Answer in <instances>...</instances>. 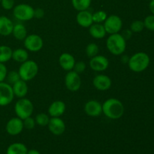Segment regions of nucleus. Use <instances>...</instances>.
<instances>
[{
    "label": "nucleus",
    "instance_id": "1",
    "mask_svg": "<svg viewBox=\"0 0 154 154\" xmlns=\"http://www.w3.org/2000/svg\"><path fill=\"white\" fill-rule=\"evenodd\" d=\"M125 108L122 102L115 98H110L102 104V114L111 120H117L123 117Z\"/></svg>",
    "mask_w": 154,
    "mask_h": 154
},
{
    "label": "nucleus",
    "instance_id": "2",
    "mask_svg": "<svg viewBox=\"0 0 154 154\" xmlns=\"http://www.w3.org/2000/svg\"><path fill=\"white\" fill-rule=\"evenodd\" d=\"M106 47L108 51L113 55H122L126 51V40L120 33L110 35L107 38Z\"/></svg>",
    "mask_w": 154,
    "mask_h": 154
},
{
    "label": "nucleus",
    "instance_id": "3",
    "mask_svg": "<svg viewBox=\"0 0 154 154\" xmlns=\"http://www.w3.org/2000/svg\"><path fill=\"white\" fill-rule=\"evenodd\" d=\"M150 59L148 54L144 52H138L129 57L128 66L129 69L135 73H140L148 68Z\"/></svg>",
    "mask_w": 154,
    "mask_h": 154
},
{
    "label": "nucleus",
    "instance_id": "4",
    "mask_svg": "<svg viewBox=\"0 0 154 154\" xmlns=\"http://www.w3.org/2000/svg\"><path fill=\"white\" fill-rule=\"evenodd\" d=\"M38 72V66L37 63L30 60L21 63L18 69V73L20 77V79L26 82L35 78Z\"/></svg>",
    "mask_w": 154,
    "mask_h": 154
},
{
    "label": "nucleus",
    "instance_id": "5",
    "mask_svg": "<svg viewBox=\"0 0 154 154\" xmlns=\"http://www.w3.org/2000/svg\"><path fill=\"white\" fill-rule=\"evenodd\" d=\"M34 111L33 103L26 98H20L14 105V112L17 117L23 120L24 119L31 117Z\"/></svg>",
    "mask_w": 154,
    "mask_h": 154
},
{
    "label": "nucleus",
    "instance_id": "6",
    "mask_svg": "<svg viewBox=\"0 0 154 154\" xmlns=\"http://www.w3.org/2000/svg\"><path fill=\"white\" fill-rule=\"evenodd\" d=\"M35 9L28 4H19L13 8V15L20 21H29L34 18Z\"/></svg>",
    "mask_w": 154,
    "mask_h": 154
},
{
    "label": "nucleus",
    "instance_id": "7",
    "mask_svg": "<svg viewBox=\"0 0 154 154\" xmlns=\"http://www.w3.org/2000/svg\"><path fill=\"white\" fill-rule=\"evenodd\" d=\"M105 29L108 34L112 35L119 33L123 27V21L121 18L115 14L108 16L107 19L103 23Z\"/></svg>",
    "mask_w": 154,
    "mask_h": 154
},
{
    "label": "nucleus",
    "instance_id": "8",
    "mask_svg": "<svg viewBox=\"0 0 154 154\" xmlns=\"http://www.w3.org/2000/svg\"><path fill=\"white\" fill-rule=\"evenodd\" d=\"M24 47L26 50L30 52H38L42 49L44 42L40 35L36 34L29 35L23 40Z\"/></svg>",
    "mask_w": 154,
    "mask_h": 154
},
{
    "label": "nucleus",
    "instance_id": "9",
    "mask_svg": "<svg viewBox=\"0 0 154 154\" xmlns=\"http://www.w3.org/2000/svg\"><path fill=\"white\" fill-rule=\"evenodd\" d=\"M65 85L66 88L72 92H76L81 87V78L79 74L74 70L69 71L65 77Z\"/></svg>",
    "mask_w": 154,
    "mask_h": 154
},
{
    "label": "nucleus",
    "instance_id": "10",
    "mask_svg": "<svg viewBox=\"0 0 154 154\" xmlns=\"http://www.w3.org/2000/svg\"><path fill=\"white\" fill-rule=\"evenodd\" d=\"M14 98L12 86L5 82H0V106L8 105Z\"/></svg>",
    "mask_w": 154,
    "mask_h": 154
},
{
    "label": "nucleus",
    "instance_id": "11",
    "mask_svg": "<svg viewBox=\"0 0 154 154\" xmlns=\"http://www.w3.org/2000/svg\"><path fill=\"white\" fill-rule=\"evenodd\" d=\"M23 120L20 119L19 117H12L6 123L5 130L8 135L15 136L23 132Z\"/></svg>",
    "mask_w": 154,
    "mask_h": 154
},
{
    "label": "nucleus",
    "instance_id": "12",
    "mask_svg": "<svg viewBox=\"0 0 154 154\" xmlns=\"http://www.w3.org/2000/svg\"><path fill=\"white\" fill-rule=\"evenodd\" d=\"M108 66H109V61L105 56L96 55L90 58V67L95 72H104L108 69Z\"/></svg>",
    "mask_w": 154,
    "mask_h": 154
},
{
    "label": "nucleus",
    "instance_id": "13",
    "mask_svg": "<svg viewBox=\"0 0 154 154\" xmlns=\"http://www.w3.org/2000/svg\"><path fill=\"white\" fill-rule=\"evenodd\" d=\"M48 126L50 132L54 135H61L66 131L65 122L60 117H51Z\"/></svg>",
    "mask_w": 154,
    "mask_h": 154
},
{
    "label": "nucleus",
    "instance_id": "14",
    "mask_svg": "<svg viewBox=\"0 0 154 154\" xmlns=\"http://www.w3.org/2000/svg\"><path fill=\"white\" fill-rule=\"evenodd\" d=\"M93 84L96 90L99 91H106L111 88L112 85L111 79L105 75H98L93 78Z\"/></svg>",
    "mask_w": 154,
    "mask_h": 154
},
{
    "label": "nucleus",
    "instance_id": "15",
    "mask_svg": "<svg viewBox=\"0 0 154 154\" xmlns=\"http://www.w3.org/2000/svg\"><path fill=\"white\" fill-rule=\"evenodd\" d=\"M84 111L90 117H99L102 114V104L97 100H90L84 105Z\"/></svg>",
    "mask_w": 154,
    "mask_h": 154
},
{
    "label": "nucleus",
    "instance_id": "16",
    "mask_svg": "<svg viewBox=\"0 0 154 154\" xmlns=\"http://www.w3.org/2000/svg\"><path fill=\"white\" fill-rule=\"evenodd\" d=\"M75 63L76 61L75 57L69 53H63L59 57V64L60 67L67 72L73 70Z\"/></svg>",
    "mask_w": 154,
    "mask_h": 154
},
{
    "label": "nucleus",
    "instance_id": "17",
    "mask_svg": "<svg viewBox=\"0 0 154 154\" xmlns=\"http://www.w3.org/2000/svg\"><path fill=\"white\" fill-rule=\"evenodd\" d=\"M66 105L64 102L57 100L53 102L48 108V114L51 117H60L65 113Z\"/></svg>",
    "mask_w": 154,
    "mask_h": 154
},
{
    "label": "nucleus",
    "instance_id": "18",
    "mask_svg": "<svg viewBox=\"0 0 154 154\" xmlns=\"http://www.w3.org/2000/svg\"><path fill=\"white\" fill-rule=\"evenodd\" d=\"M76 21L81 27L89 28L93 23V14L88 10L78 11L76 17Z\"/></svg>",
    "mask_w": 154,
    "mask_h": 154
},
{
    "label": "nucleus",
    "instance_id": "19",
    "mask_svg": "<svg viewBox=\"0 0 154 154\" xmlns=\"http://www.w3.org/2000/svg\"><path fill=\"white\" fill-rule=\"evenodd\" d=\"M12 86V90L14 96L19 98H24L27 95L29 91V87L27 84L26 81L20 79L19 81H17L16 83L13 84Z\"/></svg>",
    "mask_w": 154,
    "mask_h": 154
},
{
    "label": "nucleus",
    "instance_id": "20",
    "mask_svg": "<svg viewBox=\"0 0 154 154\" xmlns=\"http://www.w3.org/2000/svg\"><path fill=\"white\" fill-rule=\"evenodd\" d=\"M14 23L10 18L2 15L0 16V35L2 36H8L12 33Z\"/></svg>",
    "mask_w": 154,
    "mask_h": 154
},
{
    "label": "nucleus",
    "instance_id": "21",
    "mask_svg": "<svg viewBox=\"0 0 154 154\" xmlns=\"http://www.w3.org/2000/svg\"><path fill=\"white\" fill-rule=\"evenodd\" d=\"M89 33H90V35L93 38L96 39L103 38L105 37L107 34L103 24L95 23H93L89 27Z\"/></svg>",
    "mask_w": 154,
    "mask_h": 154
},
{
    "label": "nucleus",
    "instance_id": "22",
    "mask_svg": "<svg viewBox=\"0 0 154 154\" xmlns=\"http://www.w3.org/2000/svg\"><path fill=\"white\" fill-rule=\"evenodd\" d=\"M11 34L18 41H23L28 35L26 28L23 23H17L14 25Z\"/></svg>",
    "mask_w": 154,
    "mask_h": 154
},
{
    "label": "nucleus",
    "instance_id": "23",
    "mask_svg": "<svg viewBox=\"0 0 154 154\" xmlns=\"http://www.w3.org/2000/svg\"><path fill=\"white\" fill-rule=\"evenodd\" d=\"M28 149L23 143L16 142L10 144L7 148L6 154H27Z\"/></svg>",
    "mask_w": 154,
    "mask_h": 154
},
{
    "label": "nucleus",
    "instance_id": "24",
    "mask_svg": "<svg viewBox=\"0 0 154 154\" xmlns=\"http://www.w3.org/2000/svg\"><path fill=\"white\" fill-rule=\"evenodd\" d=\"M11 59L17 63H23L29 60V53L28 51L23 48H18L14 50L12 52Z\"/></svg>",
    "mask_w": 154,
    "mask_h": 154
},
{
    "label": "nucleus",
    "instance_id": "25",
    "mask_svg": "<svg viewBox=\"0 0 154 154\" xmlns=\"http://www.w3.org/2000/svg\"><path fill=\"white\" fill-rule=\"evenodd\" d=\"M12 51L10 47L7 45H0V63H5L12 57Z\"/></svg>",
    "mask_w": 154,
    "mask_h": 154
},
{
    "label": "nucleus",
    "instance_id": "26",
    "mask_svg": "<svg viewBox=\"0 0 154 154\" xmlns=\"http://www.w3.org/2000/svg\"><path fill=\"white\" fill-rule=\"evenodd\" d=\"M92 0H72V6L78 11L88 10Z\"/></svg>",
    "mask_w": 154,
    "mask_h": 154
},
{
    "label": "nucleus",
    "instance_id": "27",
    "mask_svg": "<svg viewBox=\"0 0 154 154\" xmlns=\"http://www.w3.org/2000/svg\"><path fill=\"white\" fill-rule=\"evenodd\" d=\"M35 120L36 124H38L40 126H47L48 125V123L50 121V117L45 113H39L35 116Z\"/></svg>",
    "mask_w": 154,
    "mask_h": 154
},
{
    "label": "nucleus",
    "instance_id": "28",
    "mask_svg": "<svg viewBox=\"0 0 154 154\" xmlns=\"http://www.w3.org/2000/svg\"><path fill=\"white\" fill-rule=\"evenodd\" d=\"M108 17V14L105 11H98L93 14V20L95 23H102L105 21Z\"/></svg>",
    "mask_w": 154,
    "mask_h": 154
},
{
    "label": "nucleus",
    "instance_id": "29",
    "mask_svg": "<svg viewBox=\"0 0 154 154\" xmlns=\"http://www.w3.org/2000/svg\"><path fill=\"white\" fill-rule=\"evenodd\" d=\"M99 52V48L96 43H90L86 48V54L90 58L98 55Z\"/></svg>",
    "mask_w": 154,
    "mask_h": 154
},
{
    "label": "nucleus",
    "instance_id": "30",
    "mask_svg": "<svg viewBox=\"0 0 154 154\" xmlns=\"http://www.w3.org/2000/svg\"><path fill=\"white\" fill-rule=\"evenodd\" d=\"M5 79L7 80L8 84H9L10 85H13L14 83H16L17 81H18L20 79V77L18 72L13 70L8 72Z\"/></svg>",
    "mask_w": 154,
    "mask_h": 154
},
{
    "label": "nucleus",
    "instance_id": "31",
    "mask_svg": "<svg viewBox=\"0 0 154 154\" xmlns=\"http://www.w3.org/2000/svg\"><path fill=\"white\" fill-rule=\"evenodd\" d=\"M144 28L145 27H144V21L139 20L133 21L130 25V30L132 32H141L144 30Z\"/></svg>",
    "mask_w": 154,
    "mask_h": 154
},
{
    "label": "nucleus",
    "instance_id": "32",
    "mask_svg": "<svg viewBox=\"0 0 154 154\" xmlns=\"http://www.w3.org/2000/svg\"><path fill=\"white\" fill-rule=\"evenodd\" d=\"M144 27L150 31L154 32V15H148L144 20Z\"/></svg>",
    "mask_w": 154,
    "mask_h": 154
},
{
    "label": "nucleus",
    "instance_id": "33",
    "mask_svg": "<svg viewBox=\"0 0 154 154\" xmlns=\"http://www.w3.org/2000/svg\"><path fill=\"white\" fill-rule=\"evenodd\" d=\"M23 127L26 129H32L35 126V120L32 117H29L23 120Z\"/></svg>",
    "mask_w": 154,
    "mask_h": 154
},
{
    "label": "nucleus",
    "instance_id": "34",
    "mask_svg": "<svg viewBox=\"0 0 154 154\" xmlns=\"http://www.w3.org/2000/svg\"><path fill=\"white\" fill-rule=\"evenodd\" d=\"M0 3H1V5L3 9L9 11L14 8L15 2L14 0H1Z\"/></svg>",
    "mask_w": 154,
    "mask_h": 154
},
{
    "label": "nucleus",
    "instance_id": "35",
    "mask_svg": "<svg viewBox=\"0 0 154 154\" xmlns=\"http://www.w3.org/2000/svg\"><path fill=\"white\" fill-rule=\"evenodd\" d=\"M86 68H87V66H86L85 63L82 61H79L75 63L73 70L80 75L81 73L84 72V71L86 70Z\"/></svg>",
    "mask_w": 154,
    "mask_h": 154
},
{
    "label": "nucleus",
    "instance_id": "36",
    "mask_svg": "<svg viewBox=\"0 0 154 154\" xmlns=\"http://www.w3.org/2000/svg\"><path fill=\"white\" fill-rule=\"evenodd\" d=\"M8 74V69L4 63H0V82H3L5 80Z\"/></svg>",
    "mask_w": 154,
    "mask_h": 154
},
{
    "label": "nucleus",
    "instance_id": "37",
    "mask_svg": "<svg viewBox=\"0 0 154 154\" xmlns=\"http://www.w3.org/2000/svg\"><path fill=\"white\" fill-rule=\"evenodd\" d=\"M45 11L44 9L41 8H38L35 9L34 11V17L36 19H42L45 17Z\"/></svg>",
    "mask_w": 154,
    "mask_h": 154
},
{
    "label": "nucleus",
    "instance_id": "38",
    "mask_svg": "<svg viewBox=\"0 0 154 154\" xmlns=\"http://www.w3.org/2000/svg\"><path fill=\"white\" fill-rule=\"evenodd\" d=\"M121 35H123V37L124 38L126 41H127V40H129V39H130L131 37H132V32L131 31L130 29H126L125 31H123V34H121Z\"/></svg>",
    "mask_w": 154,
    "mask_h": 154
},
{
    "label": "nucleus",
    "instance_id": "39",
    "mask_svg": "<svg viewBox=\"0 0 154 154\" xmlns=\"http://www.w3.org/2000/svg\"><path fill=\"white\" fill-rule=\"evenodd\" d=\"M129 60V57L127 55H123V57H121V62L124 64H128Z\"/></svg>",
    "mask_w": 154,
    "mask_h": 154
},
{
    "label": "nucleus",
    "instance_id": "40",
    "mask_svg": "<svg viewBox=\"0 0 154 154\" xmlns=\"http://www.w3.org/2000/svg\"><path fill=\"white\" fill-rule=\"evenodd\" d=\"M149 8L152 14L154 15V0H150V4H149Z\"/></svg>",
    "mask_w": 154,
    "mask_h": 154
},
{
    "label": "nucleus",
    "instance_id": "41",
    "mask_svg": "<svg viewBox=\"0 0 154 154\" xmlns=\"http://www.w3.org/2000/svg\"><path fill=\"white\" fill-rule=\"evenodd\" d=\"M27 154H41L40 152L37 150H35V149H32V150H28Z\"/></svg>",
    "mask_w": 154,
    "mask_h": 154
},
{
    "label": "nucleus",
    "instance_id": "42",
    "mask_svg": "<svg viewBox=\"0 0 154 154\" xmlns=\"http://www.w3.org/2000/svg\"><path fill=\"white\" fill-rule=\"evenodd\" d=\"M0 2H1V0H0Z\"/></svg>",
    "mask_w": 154,
    "mask_h": 154
},
{
    "label": "nucleus",
    "instance_id": "43",
    "mask_svg": "<svg viewBox=\"0 0 154 154\" xmlns=\"http://www.w3.org/2000/svg\"></svg>",
    "mask_w": 154,
    "mask_h": 154
}]
</instances>
